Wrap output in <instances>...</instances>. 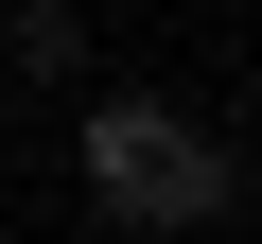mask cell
Masks as SVG:
<instances>
[{"label":"cell","instance_id":"obj_2","mask_svg":"<svg viewBox=\"0 0 262 244\" xmlns=\"http://www.w3.org/2000/svg\"><path fill=\"white\" fill-rule=\"evenodd\" d=\"M0 87H88V18L70 0H0Z\"/></svg>","mask_w":262,"mask_h":244},{"label":"cell","instance_id":"obj_1","mask_svg":"<svg viewBox=\"0 0 262 244\" xmlns=\"http://www.w3.org/2000/svg\"><path fill=\"white\" fill-rule=\"evenodd\" d=\"M70 192H88L122 244H210V227L245 209V140H227V122H192L175 87L122 70V87L70 105Z\"/></svg>","mask_w":262,"mask_h":244},{"label":"cell","instance_id":"obj_3","mask_svg":"<svg viewBox=\"0 0 262 244\" xmlns=\"http://www.w3.org/2000/svg\"><path fill=\"white\" fill-rule=\"evenodd\" d=\"M0 244H18V175H0Z\"/></svg>","mask_w":262,"mask_h":244}]
</instances>
